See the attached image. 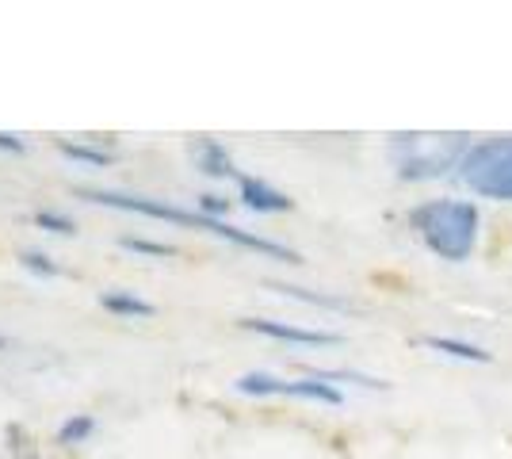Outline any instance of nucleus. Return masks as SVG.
I'll return each mask as SVG.
<instances>
[{
	"mask_svg": "<svg viewBox=\"0 0 512 459\" xmlns=\"http://www.w3.org/2000/svg\"><path fill=\"white\" fill-rule=\"evenodd\" d=\"M0 150H16V153H20L23 142L16 138V134H0Z\"/></svg>",
	"mask_w": 512,
	"mask_h": 459,
	"instance_id": "nucleus-17",
	"label": "nucleus"
},
{
	"mask_svg": "<svg viewBox=\"0 0 512 459\" xmlns=\"http://www.w3.org/2000/svg\"><path fill=\"white\" fill-rule=\"evenodd\" d=\"M92 433V417H77V421H65L62 425V444H77V440H85Z\"/></svg>",
	"mask_w": 512,
	"mask_h": 459,
	"instance_id": "nucleus-12",
	"label": "nucleus"
},
{
	"mask_svg": "<svg viewBox=\"0 0 512 459\" xmlns=\"http://www.w3.org/2000/svg\"><path fill=\"white\" fill-rule=\"evenodd\" d=\"M65 157H77V161H92V165H104L107 161V153L100 150H85V146H62Z\"/></svg>",
	"mask_w": 512,
	"mask_h": 459,
	"instance_id": "nucleus-13",
	"label": "nucleus"
},
{
	"mask_svg": "<svg viewBox=\"0 0 512 459\" xmlns=\"http://www.w3.org/2000/svg\"><path fill=\"white\" fill-rule=\"evenodd\" d=\"M237 184H241V199H245V207H253V211H291V199L276 192L272 184H264V180H256V176H237Z\"/></svg>",
	"mask_w": 512,
	"mask_h": 459,
	"instance_id": "nucleus-7",
	"label": "nucleus"
},
{
	"mask_svg": "<svg viewBox=\"0 0 512 459\" xmlns=\"http://www.w3.org/2000/svg\"><path fill=\"white\" fill-rule=\"evenodd\" d=\"M283 295H291V299H302V303H314V306H329V310H348L344 299H333V295H310L306 287H279Z\"/></svg>",
	"mask_w": 512,
	"mask_h": 459,
	"instance_id": "nucleus-11",
	"label": "nucleus"
},
{
	"mask_svg": "<svg viewBox=\"0 0 512 459\" xmlns=\"http://www.w3.org/2000/svg\"><path fill=\"white\" fill-rule=\"evenodd\" d=\"M199 169L207 176H241L234 169V161H230V153L222 150L218 142H199Z\"/></svg>",
	"mask_w": 512,
	"mask_h": 459,
	"instance_id": "nucleus-8",
	"label": "nucleus"
},
{
	"mask_svg": "<svg viewBox=\"0 0 512 459\" xmlns=\"http://www.w3.org/2000/svg\"><path fill=\"white\" fill-rule=\"evenodd\" d=\"M100 303H104V310H111V314H130V318H150L153 314L150 303H142L138 295H119V291L100 295Z\"/></svg>",
	"mask_w": 512,
	"mask_h": 459,
	"instance_id": "nucleus-9",
	"label": "nucleus"
},
{
	"mask_svg": "<svg viewBox=\"0 0 512 459\" xmlns=\"http://www.w3.org/2000/svg\"><path fill=\"white\" fill-rule=\"evenodd\" d=\"M23 264L35 268V272H43V276H54V272H58V268L50 264V257H39V253H23Z\"/></svg>",
	"mask_w": 512,
	"mask_h": 459,
	"instance_id": "nucleus-14",
	"label": "nucleus"
},
{
	"mask_svg": "<svg viewBox=\"0 0 512 459\" xmlns=\"http://www.w3.org/2000/svg\"><path fill=\"white\" fill-rule=\"evenodd\" d=\"M237 391L241 394H287V398H306V402H325V406H337L341 391L329 387L325 379H276V375H241L237 379Z\"/></svg>",
	"mask_w": 512,
	"mask_h": 459,
	"instance_id": "nucleus-5",
	"label": "nucleus"
},
{
	"mask_svg": "<svg viewBox=\"0 0 512 459\" xmlns=\"http://www.w3.org/2000/svg\"><path fill=\"white\" fill-rule=\"evenodd\" d=\"M123 245H127V249H146V253H157V257H169L172 253L169 245H150V241H138V238H127Z\"/></svg>",
	"mask_w": 512,
	"mask_h": 459,
	"instance_id": "nucleus-16",
	"label": "nucleus"
},
{
	"mask_svg": "<svg viewBox=\"0 0 512 459\" xmlns=\"http://www.w3.org/2000/svg\"><path fill=\"white\" fill-rule=\"evenodd\" d=\"M428 345L448 356H459V360H470V364H490V352H482L478 345H463V341H448V337H428Z\"/></svg>",
	"mask_w": 512,
	"mask_h": 459,
	"instance_id": "nucleus-10",
	"label": "nucleus"
},
{
	"mask_svg": "<svg viewBox=\"0 0 512 459\" xmlns=\"http://www.w3.org/2000/svg\"><path fill=\"white\" fill-rule=\"evenodd\" d=\"M39 226H50L54 234H73V222L58 219V215H50V211H46V215H39Z\"/></svg>",
	"mask_w": 512,
	"mask_h": 459,
	"instance_id": "nucleus-15",
	"label": "nucleus"
},
{
	"mask_svg": "<svg viewBox=\"0 0 512 459\" xmlns=\"http://www.w3.org/2000/svg\"><path fill=\"white\" fill-rule=\"evenodd\" d=\"M463 180L486 199H512V134L470 146L463 157Z\"/></svg>",
	"mask_w": 512,
	"mask_h": 459,
	"instance_id": "nucleus-4",
	"label": "nucleus"
},
{
	"mask_svg": "<svg viewBox=\"0 0 512 459\" xmlns=\"http://www.w3.org/2000/svg\"><path fill=\"white\" fill-rule=\"evenodd\" d=\"M241 326L260 333V337L295 341V345H337V341H341L337 333H325V329H302V326H287V322H268V318H245Z\"/></svg>",
	"mask_w": 512,
	"mask_h": 459,
	"instance_id": "nucleus-6",
	"label": "nucleus"
},
{
	"mask_svg": "<svg viewBox=\"0 0 512 459\" xmlns=\"http://www.w3.org/2000/svg\"><path fill=\"white\" fill-rule=\"evenodd\" d=\"M81 199H92V203H104V207H119V211H134V215H146V219H165L176 222V226H195V230H207L214 238H226L241 245V249H253V253H264V257H276V261H299L287 245H276L268 238H256L249 230H237L230 222L211 219L203 211H180L172 203H161V199H142V196H123V192H81Z\"/></svg>",
	"mask_w": 512,
	"mask_h": 459,
	"instance_id": "nucleus-1",
	"label": "nucleus"
},
{
	"mask_svg": "<svg viewBox=\"0 0 512 459\" xmlns=\"http://www.w3.org/2000/svg\"><path fill=\"white\" fill-rule=\"evenodd\" d=\"M470 153L467 134L459 131H421V134H394L390 157L406 180H436L455 169Z\"/></svg>",
	"mask_w": 512,
	"mask_h": 459,
	"instance_id": "nucleus-3",
	"label": "nucleus"
},
{
	"mask_svg": "<svg viewBox=\"0 0 512 459\" xmlns=\"http://www.w3.org/2000/svg\"><path fill=\"white\" fill-rule=\"evenodd\" d=\"M413 230L444 261H467L478 245V207L467 199H432L421 203L413 215Z\"/></svg>",
	"mask_w": 512,
	"mask_h": 459,
	"instance_id": "nucleus-2",
	"label": "nucleus"
}]
</instances>
